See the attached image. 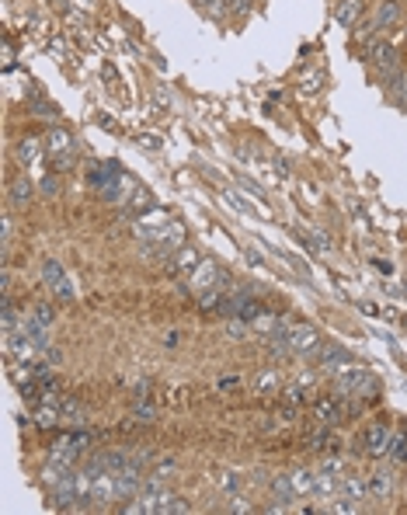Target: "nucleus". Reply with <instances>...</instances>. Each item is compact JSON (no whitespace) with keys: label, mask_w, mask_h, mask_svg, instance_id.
Returning a JSON list of instances; mask_svg holds the SVG:
<instances>
[{"label":"nucleus","mask_w":407,"mask_h":515,"mask_svg":"<svg viewBox=\"0 0 407 515\" xmlns=\"http://www.w3.org/2000/svg\"><path fill=\"white\" fill-rule=\"evenodd\" d=\"M226 331H230V338H233V341H241V338H247V334H251V324L237 317V321H230V324H226Z\"/></svg>","instance_id":"obj_29"},{"label":"nucleus","mask_w":407,"mask_h":515,"mask_svg":"<svg viewBox=\"0 0 407 515\" xmlns=\"http://www.w3.org/2000/svg\"><path fill=\"white\" fill-rule=\"evenodd\" d=\"M216 484L226 491V494H237V488H241V477H237L233 470H219V474H216Z\"/></svg>","instance_id":"obj_28"},{"label":"nucleus","mask_w":407,"mask_h":515,"mask_svg":"<svg viewBox=\"0 0 407 515\" xmlns=\"http://www.w3.org/2000/svg\"><path fill=\"white\" fill-rule=\"evenodd\" d=\"M42 282H46V289L53 293L56 299H74V286H70V279H66V271L59 261H42Z\"/></svg>","instance_id":"obj_7"},{"label":"nucleus","mask_w":407,"mask_h":515,"mask_svg":"<svg viewBox=\"0 0 407 515\" xmlns=\"http://www.w3.org/2000/svg\"><path fill=\"white\" fill-rule=\"evenodd\" d=\"M223 279H226V275H223V271H219V265H216V261H209V258H206V261H199V265L189 271V286H191V293H195V296H206V293L219 289V286H223Z\"/></svg>","instance_id":"obj_5"},{"label":"nucleus","mask_w":407,"mask_h":515,"mask_svg":"<svg viewBox=\"0 0 407 515\" xmlns=\"http://www.w3.org/2000/svg\"><path fill=\"white\" fill-rule=\"evenodd\" d=\"M237 383H241L237 376H230V380H219V390H230V386H237Z\"/></svg>","instance_id":"obj_34"},{"label":"nucleus","mask_w":407,"mask_h":515,"mask_svg":"<svg viewBox=\"0 0 407 515\" xmlns=\"http://www.w3.org/2000/svg\"><path fill=\"white\" fill-rule=\"evenodd\" d=\"M397 18H401V4H397V0H383L380 7H376V18H373V25H376V31H383V28L397 25Z\"/></svg>","instance_id":"obj_17"},{"label":"nucleus","mask_w":407,"mask_h":515,"mask_svg":"<svg viewBox=\"0 0 407 515\" xmlns=\"http://www.w3.org/2000/svg\"><path fill=\"white\" fill-rule=\"evenodd\" d=\"M136 421H154V407L139 404V407H136Z\"/></svg>","instance_id":"obj_32"},{"label":"nucleus","mask_w":407,"mask_h":515,"mask_svg":"<svg viewBox=\"0 0 407 515\" xmlns=\"http://www.w3.org/2000/svg\"><path fill=\"white\" fill-rule=\"evenodd\" d=\"M59 411H63V421H70V425H81L84 421V407L74 401V397H63L59 401Z\"/></svg>","instance_id":"obj_24"},{"label":"nucleus","mask_w":407,"mask_h":515,"mask_svg":"<svg viewBox=\"0 0 407 515\" xmlns=\"http://www.w3.org/2000/svg\"><path fill=\"white\" fill-rule=\"evenodd\" d=\"M282 401H286V407H293V411H296V407L306 401V386H303V383H293V386L282 394Z\"/></svg>","instance_id":"obj_27"},{"label":"nucleus","mask_w":407,"mask_h":515,"mask_svg":"<svg viewBox=\"0 0 407 515\" xmlns=\"http://www.w3.org/2000/svg\"><path fill=\"white\" fill-rule=\"evenodd\" d=\"M369 498H376V501H386L390 498V491H393V477L386 474V470H376V474H369Z\"/></svg>","instance_id":"obj_15"},{"label":"nucleus","mask_w":407,"mask_h":515,"mask_svg":"<svg viewBox=\"0 0 407 515\" xmlns=\"http://www.w3.org/2000/svg\"><path fill=\"white\" fill-rule=\"evenodd\" d=\"M39 157H42L39 139H35V136H25V139L18 143V161L21 164H39Z\"/></svg>","instance_id":"obj_22"},{"label":"nucleus","mask_w":407,"mask_h":515,"mask_svg":"<svg viewBox=\"0 0 407 515\" xmlns=\"http://www.w3.org/2000/svg\"><path fill=\"white\" fill-rule=\"evenodd\" d=\"M63 421V411H59V401H49V404H39L35 411V425L39 429H56Z\"/></svg>","instance_id":"obj_18"},{"label":"nucleus","mask_w":407,"mask_h":515,"mask_svg":"<svg viewBox=\"0 0 407 515\" xmlns=\"http://www.w3.org/2000/svg\"><path fill=\"white\" fill-rule=\"evenodd\" d=\"M334 380V390H338V397H355V401H373L376 394H380V380L369 373V369H362V366H345L341 373H334L331 376Z\"/></svg>","instance_id":"obj_1"},{"label":"nucleus","mask_w":407,"mask_h":515,"mask_svg":"<svg viewBox=\"0 0 407 515\" xmlns=\"http://www.w3.org/2000/svg\"><path fill=\"white\" fill-rule=\"evenodd\" d=\"M317 359H321V369H324V373H331V376H334V373H341L345 366H352V362H355L352 355L345 352L341 345H334V341H331V345H321V349H317Z\"/></svg>","instance_id":"obj_11"},{"label":"nucleus","mask_w":407,"mask_h":515,"mask_svg":"<svg viewBox=\"0 0 407 515\" xmlns=\"http://www.w3.org/2000/svg\"><path fill=\"white\" fill-rule=\"evenodd\" d=\"M289 481H293V488H296V498H310V494H317V474H310V470H293L289 474Z\"/></svg>","instance_id":"obj_16"},{"label":"nucleus","mask_w":407,"mask_h":515,"mask_svg":"<svg viewBox=\"0 0 407 515\" xmlns=\"http://www.w3.org/2000/svg\"><path fill=\"white\" fill-rule=\"evenodd\" d=\"M278 390H282V380H278L275 369H265V373L254 380V394H258V397H275Z\"/></svg>","instance_id":"obj_19"},{"label":"nucleus","mask_w":407,"mask_h":515,"mask_svg":"<svg viewBox=\"0 0 407 515\" xmlns=\"http://www.w3.org/2000/svg\"><path fill=\"white\" fill-rule=\"evenodd\" d=\"M390 460L407 463V421L401 425V432H393V446H390Z\"/></svg>","instance_id":"obj_23"},{"label":"nucleus","mask_w":407,"mask_h":515,"mask_svg":"<svg viewBox=\"0 0 407 515\" xmlns=\"http://www.w3.org/2000/svg\"><path fill=\"white\" fill-rule=\"evenodd\" d=\"M369 63H373L380 74H390V70H397V49L380 39V42L369 46Z\"/></svg>","instance_id":"obj_12"},{"label":"nucleus","mask_w":407,"mask_h":515,"mask_svg":"<svg viewBox=\"0 0 407 515\" xmlns=\"http://www.w3.org/2000/svg\"><path fill=\"white\" fill-rule=\"evenodd\" d=\"M321 81H324V74H321V70H317V74H310V77H306V91H310V94H313V91H321Z\"/></svg>","instance_id":"obj_30"},{"label":"nucleus","mask_w":407,"mask_h":515,"mask_svg":"<svg viewBox=\"0 0 407 515\" xmlns=\"http://www.w3.org/2000/svg\"><path fill=\"white\" fill-rule=\"evenodd\" d=\"M46 150H49V157H53V164L59 171H70V167H74V143H70L66 133L46 136Z\"/></svg>","instance_id":"obj_9"},{"label":"nucleus","mask_w":407,"mask_h":515,"mask_svg":"<svg viewBox=\"0 0 407 515\" xmlns=\"http://www.w3.org/2000/svg\"><path fill=\"white\" fill-rule=\"evenodd\" d=\"M358 404H341L338 397H324V401H317L313 407V418H317V425H324V429H334V425H341L345 421V414L355 411Z\"/></svg>","instance_id":"obj_8"},{"label":"nucleus","mask_w":407,"mask_h":515,"mask_svg":"<svg viewBox=\"0 0 407 515\" xmlns=\"http://www.w3.org/2000/svg\"><path fill=\"white\" fill-rule=\"evenodd\" d=\"M91 185L101 191V199H122V191H126V178H122V171H119V164H101V167H94L91 171Z\"/></svg>","instance_id":"obj_4"},{"label":"nucleus","mask_w":407,"mask_h":515,"mask_svg":"<svg viewBox=\"0 0 407 515\" xmlns=\"http://www.w3.org/2000/svg\"><path fill=\"white\" fill-rule=\"evenodd\" d=\"M321 331L313 324H289V352L293 355H313L321 349Z\"/></svg>","instance_id":"obj_6"},{"label":"nucleus","mask_w":407,"mask_h":515,"mask_svg":"<svg viewBox=\"0 0 407 515\" xmlns=\"http://www.w3.org/2000/svg\"><path fill=\"white\" fill-rule=\"evenodd\" d=\"M56 189H59V185H56V178H49V174H46V178H42V191H46V195H56Z\"/></svg>","instance_id":"obj_33"},{"label":"nucleus","mask_w":407,"mask_h":515,"mask_svg":"<svg viewBox=\"0 0 407 515\" xmlns=\"http://www.w3.org/2000/svg\"><path fill=\"white\" fill-rule=\"evenodd\" d=\"M87 442H91V435L87 432H70V435H59L53 446H49V460L63 463V466H77L81 460V453L87 449Z\"/></svg>","instance_id":"obj_2"},{"label":"nucleus","mask_w":407,"mask_h":515,"mask_svg":"<svg viewBox=\"0 0 407 515\" xmlns=\"http://www.w3.org/2000/svg\"><path fill=\"white\" fill-rule=\"evenodd\" d=\"M271 494L278 498V505H271V512H282L289 501H296V488H293V481H289V474H278L275 481H271Z\"/></svg>","instance_id":"obj_13"},{"label":"nucleus","mask_w":407,"mask_h":515,"mask_svg":"<svg viewBox=\"0 0 407 515\" xmlns=\"http://www.w3.org/2000/svg\"><path fill=\"white\" fill-rule=\"evenodd\" d=\"M338 498H352V501H362L369 498V484L358 481V477H341V494Z\"/></svg>","instance_id":"obj_20"},{"label":"nucleus","mask_w":407,"mask_h":515,"mask_svg":"<svg viewBox=\"0 0 407 515\" xmlns=\"http://www.w3.org/2000/svg\"><path fill=\"white\" fill-rule=\"evenodd\" d=\"M28 317H31V324H39V327H53V306H49V303H35Z\"/></svg>","instance_id":"obj_26"},{"label":"nucleus","mask_w":407,"mask_h":515,"mask_svg":"<svg viewBox=\"0 0 407 515\" xmlns=\"http://www.w3.org/2000/svg\"><path fill=\"white\" fill-rule=\"evenodd\" d=\"M115 498H119V474H109V470L94 474V481H91V501H94V505H109Z\"/></svg>","instance_id":"obj_10"},{"label":"nucleus","mask_w":407,"mask_h":515,"mask_svg":"<svg viewBox=\"0 0 407 515\" xmlns=\"http://www.w3.org/2000/svg\"><path fill=\"white\" fill-rule=\"evenodd\" d=\"M306 446H310V449H338V435L331 432V429H324V425H321L317 432L306 435Z\"/></svg>","instance_id":"obj_21"},{"label":"nucleus","mask_w":407,"mask_h":515,"mask_svg":"<svg viewBox=\"0 0 407 515\" xmlns=\"http://www.w3.org/2000/svg\"><path fill=\"white\" fill-rule=\"evenodd\" d=\"M390 446H393V429H390V421L380 418V421H373L366 435H362V453L366 456H373V460H383V456H390Z\"/></svg>","instance_id":"obj_3"},{"label":"nucleus","mask_w":407,"mask_h":515,"mask_svg":"<svg viewBox=\"0 0 407 515\" xmlns=\"http://www.w3.org/2000/svg\"><path fill=\"white\" fill-rule=\"evenodd\" d=\"M11 202H14V206H28V202H31V181H28V178H18V181L11 185Z\"/></svg>","instance_id":"obj_25"},{"label":"nucleus","mask_w":407,"mask_h":515,"mask_svg":"<svg viewBox=\"0 0 407 515\" xmlns=\"http://www.w3.org/2000/svg\"><path fill=\"white\" fill-rule=\"evenodd\" d=\"M189 512V505L181 501V498H171V505H167V515H185Z\"/></svg>","instance_id":"obj_31"},{"label":"nucleus","mask_w":407,"mask_h":515,"mask_svg":"<svg viewBox=\"0 0 407 515\" xmlns=\"http://www.w3.org/2000/svg\"><path fill=\"white\" fill-rule=\"evenodd\" d=\"M334 18H338V25H345V28L358 25V18H362V0H338Z\"/></svg>","instance_id":"obj_14"}]
</instances>
